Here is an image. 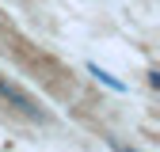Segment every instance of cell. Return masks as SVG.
I'll list each match as a JSON object with an SVG mask.
<instances>
[{
    "label": "cell",
    "instance_id": "6da1fadb",
    "mask_svg": "<svg viewBox=\"0 0 160 152\" xmlns=\"http://www.w3.org/2000/svg\"><path fill=\"white\" fill-rule=\"evenodd\" d=\"M0 99H4L8 107H15V110L23 114V118H31V122H46V118H50V114L38 107V103L31 99L23 88H19V84H12V80H4V76H0Z\"/></svg>",
    "mask_w": 160,
    "mask_h": 152
},
{
    "label": "cell",
    "instance_id": "7a4b0ae2",
    "mask_svg": "<svg viewBox=\"0 0 160 152\" xmlns=\"http://www.w3.org/2000/svg\"><path fill=\"white\" fill-rule=\"evenodd\" d=\"M88 72H92V76H95V80H99V84H103V88H111V91H118V95H122V91H126V84H122V80H118V76H111L107 69H99L95 61H88Z\"/></svg>",
    "mask_w": 160,
    "mask_h": 152
},
{
    "label": "cell",
    "instance_id": "3957f363",
    "mask_svg": "<svg viewBox=\"0 0 160 152\" xmlns=\"http://www.w3.org/2000/svg\"><path fill=\"white\" fill-rule=\"evenodd\" d=\"M111 148H114V152H137V148H130V145H122V141H114V137H111Z\"/></svg>",
    "mask_w": 160,
    "mask_h": 152
}]
</instances>
